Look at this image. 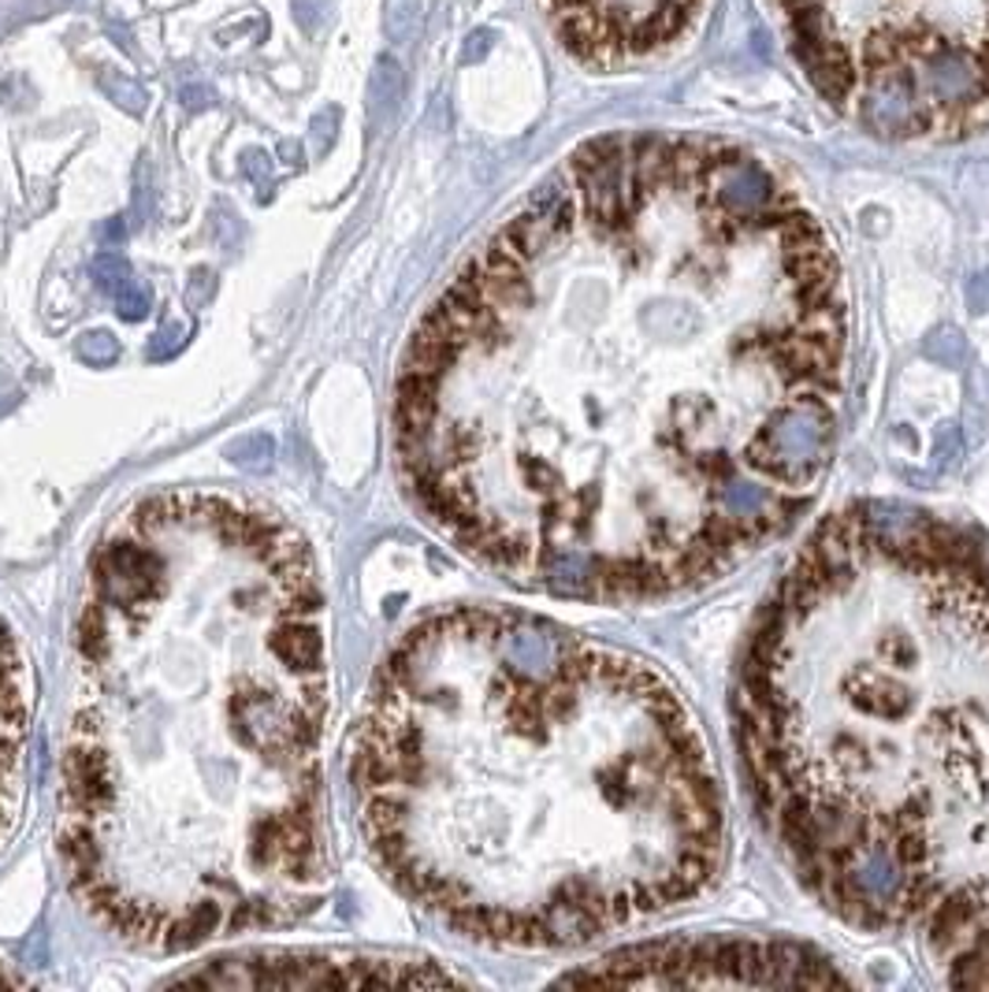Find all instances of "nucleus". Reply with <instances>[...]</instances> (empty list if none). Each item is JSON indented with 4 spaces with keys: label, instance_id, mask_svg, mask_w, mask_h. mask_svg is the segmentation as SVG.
I'll return each mask as SVG.
<instances>
[{
    "label": "nucleus",
    "instance_id": "nucleus-1",
    "mask_svg": "<svg viewBox=\"0 0 989 992\" xmlns=\"http://www.w3.org/2000/svg\"><path fill=\"white\" fill-rule=\"evenodd\" d=\"M845 350L834 245L759 156L610 134L424 313L398 465L432 525L521 588L658 599L815 503Z\"/></svg>",
    "mask_w": 989,
    "mask_h": 992
},
{
    "label": "nucleus",
    "instance_id": "nucleus-2",
    "mask_svg": "<svg viewBox=\"0 0 989 992\" xmlns=\"http://www.w3.org/2000/svg\"><path fill=\"white\" fill-rule=\"evenodd\" d=\"M327 603L302 532L223 490H161L90 561L63 736L68 878L127 944L179 952L332 889L321 748Z\"/></svg>",
    "mask_w": 989,
    "mask_h": 992
},
{
    "label": "nucleus",
    "instance_id": "nucleus-3",
    "mask_svg": "<svg viewBox=\"0 0 989 992\" xmlns=\"http://www.w3.org/2000/svg\"><path fill=\"white\" fill-rule=\"evenodd\" d=\"M354 796L398 889L476 941L569 948L696 900L718 777L663 674L517 610L435 614L391 650Z\"/></svg>",
    "mask_w": 989,
    "mask_h": 992
},
{
    "label": "nucleus",
    "instance_id": "nucleus-4",
    "mask_svg": "<svg viewBox=\"0 0 989 992\" xmlns=\"http://www.w3.org/2000/svg\"><path fill=\"white\" fill-rule=\"evenodd\" d=\"M737 748L785 862L856 930L989 989V550L919 509L826 520L755 617Z\"/></svg>",
    "mask_w": 989,
    "mask_h": 992
},
{
    "label": "nucleus",
    "instance_id": "nucleus-5",
    "mask_svg": "<svg viewBox=\"0 0 989 992\" xmlns=\"http://www.w3.org/2000/svg\"><path fill=\"white\" fill-rule=\"evenodd\" d=\"M569 985H845V974L815 948L767 937L652 941L595 959L566 974Z\"/></svg>",
    "mask_w": 989,
    "mask_h": 992
},
{
    "label": "nucleus",
    "instance_id": "nucleus-6",
    "mask_svg": "<svg viewBox=\"0 0 989 992\" xmlns=\"http://www.w3.org/2000/svg\"><path fill=\"white\" fill-rule=\"evenodd\" d=\"M454 974L424 963L365 959L335 952H264L223 959L205 970L175 974V985L212 989H372V985H454Z\"/></svg>",
    "mask_w": 989,
    "mask_h": 992
},
{
    "label": "nucleus",
    "instance_id": "nucleus-7",
    "mask_svg": "<svg viewBox=\"0 0 989 992\" xmlns=\"http://www.w3.org/2000/svg\"><path fill=\"white\" fill-rule=\"evenodd\" d=\"M30 666L16 636L0 625V848L16 833L27 799V748H30Z\"/></svg>",
    "mask_w": 989,
    "mask_h": 992
},
{
    "label": "nucleus",
    "instance_id": "nucleus-8",
    "mask_svg": "<svg viewBox=\"0 0 989 992\" xmlns=\"http://www.w3.org/2000/svg\"><path fill=\"white\" fill-rule=\"evenodd\" d=\"M90 275H93V283L112 297L123 320H142L149 313V305H153V297H149L145 286L134 283L131 264L123 257H115V253H98L90 264Z\"/></svg>",
    "mask_w": 989,
    "mask_h": 992
},
{
    "label": "nucleus",
    "instance_id": "nucleus-9",
    "mask_svg": "<svg viewBox=\"0 0 989 992\" xmlns=\"http://www.w3.org/2000/svg\"><path fill=\"white\" fill-rule=\"evenodd\" d=\"M406 98V68L395 57H380L376 68H372V82H369V101L376 115H395V109Z\"/></svg>",
    "mask_w": 989,
    "mask_h": 992
},
{
    "label": "nucleus",
    "instance_id": "nucleus-10",
    "mask_svg": "<svg viewBox=\"0 0 989 992\" xmlns=\"http://www.w3.org/2000/svg\"><path fill=\"white\" fill-rule=\"evenodd\" d=\"M424 16V0H387L384 4V30L391 41H410L417 34Z\"/></svg>",
    "mask_w": 989,
    "mask_h": 992
},
{
    "label": "nucleus",
    "instance_id": "nucleus-11",
    "mask_svg": "<svg viewBox=\"0 0 989 992\" xmlns=\"http://www.w3.org/2000/svg\"><path fill=\"white\" fill-rule=\"evenodd\" d=\"M98 82H101V90L109 93V98L120 104L123 112H131V115H142L145 112V104H149V98H145V90L138 87L134 79H127V74H120V71H98Z\"/></svg>",
    "mask_w": 989,
    "mask_h": 992
},
{
    "label": "nucleus",
    "instance_id": "nucleus-12",
    "mask_svg": "<svg viewBox=\"0 0 989 992\" xmlns=\"http://www.w3.org/2000/svg\"><path fill=\"white\" fill-rule=\"evenodd\" d=\"M79 354L87 361H93V365H109V361L115 357V338L109 335V331H90V335L79 343Z\"/></svg>",
    "mask_w": 989,
    "mask_h": 992
},
{
    "label": "nucleus",
    "instance_id": "nucleus-13",
    "mask_svg": "<svg viewBox=\"0 0 989 992\" xmlns=\"http://www.w3.org/2000/svg\"><path fill=\"white\" fill-rule=\"evenodd\" d=\"M324 16H327V0H294V23L305 34H316L324 27Z\"/></svg>",
    "mask_w": 989,
    "mask_h": 992
},
{
    "label": "nucleus",
    "instance_id": "nucleus-14",
    "mask_svg": "<svg viewBox=\"0 0 989 992\" xmlns=\"http://www.w3.org/2000/svg\"><path fill=\"white\" fill-rule=\"evenodd\" d=\"M242 172H246L258 186H264L272 179V160L264 156L261 149H246V153H242Z\"/></svg>",
    "mask_w": 989,
    "mask_h": 992
},
{
    "label": "nucleus",
    "instance_id": "nucleus-15",
    "mask_svg": "<svg viewBox=\"0 0 989 992\" xmlns=\"http://www.w3.org/2000/svg\"><path fill=\"white\" fill-rule=\"evenodd\" d=\"M179 101H183V109H190V112H201V109H209V104H216V93H212V87H201V82H190V87L179 90Z\"/></svg>",
    "mask_w": 989,
    "mask_h": 992
},
{
    "label": "nucleus",
    "instance_id": "nucleus-16",
    "mask_svg": "<svg viewBox=\"0 0 989 992\" xmlns=\"http://www.w3.org/2000/svg\"><path fill=\"white\" fill-rule=\"evenodd\" d=\"M492 45H495V30H476V34L465 41V49H462V60L465 63H476V60H484L487 52H492Z\"/></svg>",
    "mask_w": 989,
    "mask_h": 992
},
{
    "label": "nucleus",
    "instance_id": "nucleus-17",
    "mask_svg": "<svg viewBox=\"0 0 989 992\" xmlns=\"http://www.w3.org/2000/svg\"><path fill=\"white\" fill-rule=\"evenodd\" d=\"M175 346H179V327H164L161 335H157V343H149V357L161 361V357L172 354Z\"/></svg>",
    "mask_w": 989,
    "mask_h": 992
},
{
    "label": "nucleus",
    "instance_id": "nucleus-18",
    "mask_svg": "<svg viewBox=\"0 0 989 992\" xmlns=\"http://www.w3.org/2000/svg\"><path fill=\"white\" fill-rule=\"evenodd\" d=\"M335 126H339V109H324V112L313 120V134H316V138H324V145H327V142H332V138H335Z\"/></svg>",
    "mask_w": 989,
    "mask_h": 992
},
{
    "label": "nucleus",
    "instance_id": "nucleus-19",
    "mask_svg": "<svg viewBox=\"0 0 989 992\" xmlns=\"http://www.w3.org/2000/svg\"><path fill=\"white\" fill-rule=\"evenodd\" d=\"M0 985H27V978L16 974V970H8V963L0 959Z\"/></svg>",
    "mask_w": 989,
    "mask_h": 992
}]
</instances>
